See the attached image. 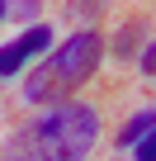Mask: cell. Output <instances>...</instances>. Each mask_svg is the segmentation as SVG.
Instances as JSON below:
<instances>
[{"label": "cell", "mask_w": 156, "mask_h": 161, "mask_svg": "<svg viewBox=\"0 0 156 161\" xmlns=\"http://www.w3.org/2000/svg\"><path fill=\"white\" fill-rule=\"evenodd\" d=\"M95 142H100V114L85 100H62L43 119L10 133L0 161H85Z\"/></svg>", "instance_id": "6da1fadb"}, {"label": "cell", "mask_w": 156, "mask_h": 161, "mask_svg": "<svg viewBox=\"0 0 156 161\" xmlns=\"http://www.w3.org/2000/svg\"><path fill=\"white\" fill-rule=\"evenodd\" d=\"M100 57H104V38H100L95 29L71 33L57 52H47V57L29 71V80H24V100H29V104H43V109L71 100V95L100 71Z\"/></svg>", "instance_id": "7a4b0ae2"}, {"label": "cell", "mask_w": 156, "mask_h": 161, "mask_svg": "<svg viewBox=\"0 0 156 161\" xmlns=\"http://www.w3.org/2000/svg\"><path fill=\"white\" fill-rule=\"evenodd\" d=\"M52 47V29L47 24H29L19 38H10L5 47H0V80H5V76H19L38 52H47Z\"/></svg>", "instance_id": "3957f363"}, {"label": "cell", "mask_w": 156, "mask_h": 161, "mask_svg": "<svg viewBox=\"0 0 156 161\" xmlns=\"http://www.w3.org/2000/svg\"><path fill=\"white\" fill-rule=\"evenodd\" d=\"M156 128V109H142V114H132L123 128H118V147H137L147 133Z\"/></svg>", "instance_id": "277c9868"}, {"label": "cell", "mask_w": 156, "mask_h": 161, "mask_svg": "<svg viewBox=\"0 0 156 161\" xmlns=\"http://www.w3.org/2000/svg\"><path fill=\"white\" fill-rule=\"evenodd\" d=\"M137 38H142V24H128V29H123V38L114 43V52H118V57H128V52L137 47Z\"/></svg>", "instance_id": "5b68a950"}, {"label": "cell", "mask_w": 156, "mask_h": 161, "mask_svg": "<svg viewBox=\"0 0 156 161\" xmlns=\"http://www.w3.org/2000/svg\"><path fill=\"white\" fill-rule=\"evenodd\" d=\"M132 156H137V161H156V128H151V133L132 147Z\"/></svg>", "instance_id": "8992f818"}, {"label": "cell", "mask_w": 156, "mask_h": 161, "mask_svg": "<svg viewBox=\"0 0 156 161\" xmlns=\"http://www.w3.org/2000/svg\"><path fill=\"white\" fill-rule=\"evenodd\" d=\"M142 71H147V76H156V38H151V43H147V52H142Z\"/></svg>", "instance_id": "52a82bcc"}]
</instances>
